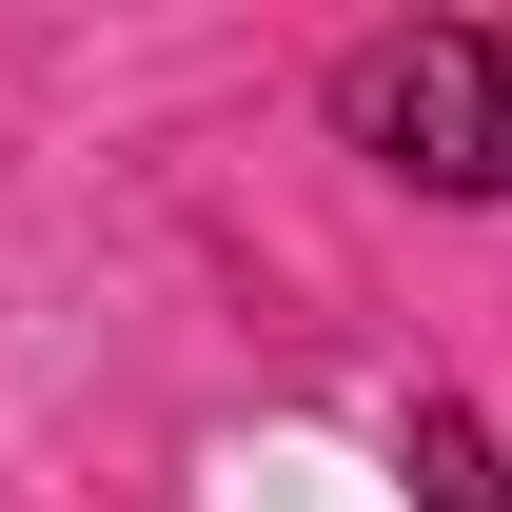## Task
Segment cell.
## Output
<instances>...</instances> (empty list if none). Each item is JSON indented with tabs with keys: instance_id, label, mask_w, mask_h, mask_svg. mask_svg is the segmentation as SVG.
Masks as SVG:
<instances>
[{
	"instance_id": "cell-1",
	"label": "cell",
	"mask_w": 512,
	"mask_h": 512,
	"mask_svg": "<svg viewBox=\"0 0 512 512\" xmlns=\"http://www.w3.org/2000/svg\"><path fill=\"white\" fill-rule=\"evenodd\" d=\"M335 119L434 197H512V20H414L335 79Z\"/></svg>"
}]
</instances>
